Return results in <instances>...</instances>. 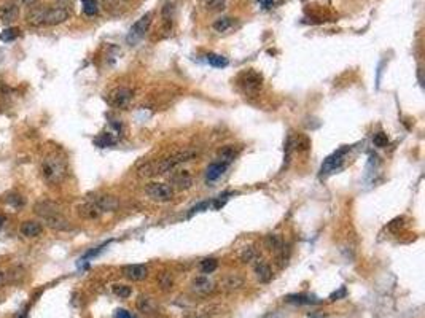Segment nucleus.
Returning <instances> with one entry per match:
<instances>
[{
    "mask_svg": "<svg viewBox=\"0 0 425 318\" xmlns=\"http://www.w3.org/2000/svg\"><path fill=\"white\" fill-rule=\"evenodd\" d=\"M169 182H170V186L177 188V190H180V191H186L193 186V177L188 170L174 169L170 172Z\"/></svg>",
    "mask_w": 425,
    "mask_h": 318,
    "instance_id": "obj_7",
    "label": "nucleus"
},
{
    "mask_svg": "<svg viewBox=\"0 0 425 318\" xmlns=\"http://www.w3.org/2000/svg\"><path fill=\"white\" fill-rule=\"evenodd\" d=\"M199 318H201V317H199Z\"/></svg>",
    "mask_w": 425,
    "mask_h": 318,
    "instance_id": "obj_46",
    "label": "nucleus"
},
{
    "mask_svg": "<svg viewBox=\"0 0 425 318\" xmlns=\"http://www.w3.org/2000/svg\"><path fill=\"white\" fill-rule=\"evenodd\" d=\"M132 100V91L128 88H116L108 94V104L116 108H126Z\"/></svg>",
    "mask_w": 425,
    "mask_h": 318,
    "instance_id": "obj_8",
    "label": "nucleus"
},
{
    "mask_svg": "<svg viewBox=\"0 0 425 318\" xmlns=\"http://www.w3.org/2000/svg\"><path fill=\"white\" fill-rule=\"evenodd\" d=\"M287 303L300 304V306H309V304H318L320 301L312 298V296H308V295H292V296L287 298Z\"/></svg>",
    "mask_w": 425,
    "mask_h": 318,
    "instance_id": "obj_21",
    "label": "nucleus"
},
{
    "mask_svg": "<svg viewBox=\"0 0 425 318\" xmlns=\"http://www.w3.org/2000/svg\"><path fill=\"white\" fill-rule=\"evenodd\" d=\"M346 295H348V291H346V288L342 287L340 291H336V293H333L332 296H330V299H332V301H336V299H340V298H344Z\"/></svg>",
    "mask_w": 425,
    "mask_h": 318,
    "instance_id": "obj_39",
    "label": "nucleus"
},
{
    "mask_svg": "<svg viewBox=\"0 0 425 318\" xmlns=\"http://www.w3.org/2000/svg\"><path fill=\"white\" fill-rule=\"evenodd\" d=\"M228 196H230V194L226 193V194H223V196H218V197H216V199L214 201V207H215V209H220V207H223V205H224V202L228 201Z\"/></svg>",
    "mask_w": 425,
    "mask_h": 318,
    "instance_id": "obj_37",
    "label": "nucleus"
},
{
    "mask_svg": "<svg viewBox=\"0 0 425 318\" xmlns=\"http://www.w3.org/2000/svg\"><path fill=\"white\" fill-rule=\"evenodd\" d=\"M20 231H21V234L26 236V237H37V236L42 234L43 226L38 221H24Z\"/></svg>",
    "mask_w": 425,
    "mask_h": 318,
    "instance_id": "obj_17",
    "label": "nucleus"
},
{
    "mask_svg": "<svg viewBox=\"0 0 425 318\" xmlns=\"http://www.w3.org/2000/svg\"><path fill=\"white\" fill-rule=\"evenodd\" d=\"M194 156H198L196 150H182L172 156H168L161 161H153V162H146L145 166L138 167V175L140 177H154V175H162L166 172H172L174 169H177L180 164L184 162L192 161Z\"/></svg>",
    "mask_w": 425,
    "mask_h": 318,
    "instance_id": "obj_1",
    "label": "nucleus"
},
{
    "mask_svg": "<svg viewBox=\"0 0 425 318\" xmlns=\"http://www.w3.org/2000/svg\"><path fill=\"white\" fill-rule=\"evenodd\" d=\"M260 2V5H262L264 10H268V8H271L272 6V3H274V0H258Z\"/></svg>",
    "mask_w": 425,
    "mask_h": 318,
    "instance_id": "obj_40",
    "label": "nucleus"
},
{
    "mask_svg": "<svg viewBox=\"0 0 425 318\" xmlns=\"http://www.w3.org/2000/svg\"><path fill=\"white\" fill-rule=\"evenodd\" d=\"M20 318H28V315H26V314H22V315H21Z\"/></svg>",
    "mask_w": 425,
    "mask_h": 318,
    "instance_id": "obj_45",
    "label": "nucleus"
},
{
    "mask_svg": "<svg viewBox=\"0 0 425 318\" xmlns=\"http://www.w3.org/2000/svg\"><path fill=\"white\" fill-rule=\"evenodd\" d=\"M5 282H6L5 274H4V272H0V287H4V285H5Z\"/></svg>",
    "mask_w": 425,
    "mask_h": 318,
    "instance_id": "obj_41",
    "label": "nucleus"
},
{
    "mask_svg": "<svg viewBox=\"0 0 425 318\" xmlns=\"http://www.w3.org/2000/svg\"><path fill=\"white\" fill-rule=\"evenodd\" d=\"M21 2L24 3V5H34L37 2V0H21Z\"/></svg>",
    "mask_w": 425,
    "mask_h": 318,
    "instance_id": "obj_42",
    "label": "nucleus"
},
{
    "mask_svg": "<svg viewBox=\"0 0 425 318\" xmlns=\"http://www.w3.org/2000/svg\"><path fill=\"white\" fill-rule=\"evenodd\" d=\"M210 207V202H201V204H198V205H194V207L190 210V213H188V217H193L194 213H199V212H204L206 209H209Z\"/></svg>",
    "mask_w": 425,
    "mask_h": 318,
    "instance_id": "obj_34",
    "label": "nucleus"
},
{
    "mask_svg": "<svg viewBox=\"0 0 425 318\" xmlns=\"http://www.w3.org/2000/svg\"><path fill=\"white\" fill-rule=\"evenodd\" d=\"M231 24H232L231 18H226V16H224V18H220L214 22V29L216 32H226L231 27Z\"/></svg>",
    "mask_w": 425,
    "mask_h": 318,
    "instance_id": "obj_27",
    "label": "nucleus"
},
{
    "mask_svg": "<svg viewBox=\"0 0 425 318\" xmlns=\"http://www.w3.org/2000/svg\"><path fill=\"white\" fill-rule=\"evenodd\" d=\"M78 215L84 220H98L102 215V212L98 205L91 201V202H86L83 205H78Z\"/></svg>",
    "mask_w": 425,
    "mask_h": 318,
    "instance_id": "obj_15",
    "label": "nucleus"
},
{
    "mask_svg": "<svg viewBox=\"0 0 425 318\" xmlns=\"http://www.w3.org/2000/svg\"><path fill=\"white\" fill-rule=\"evenodd\" d=\"M216 268H218V261L215 260V258H207V260H204L201 263V272L202 274H212L216 271Z\"/></svg>",
    "mask_w": 425,
    "mask_h": 318,
    "instance_id": "obj_25",
    "label": "nucleus"
},
{
    "mask_svg": "<svg viewBox=\"0 0 425 318\" xmlns=\"http://www.w3.org/2000/svg\"><path fill=\"white\" fill-rule=\"evenodd\" d=\"M104 3L110 8H121L128 3V0H104Z\"/></svg>",
    "mask_w": 425,
    "mask_h": 318,
    "instance_id": "obj_36",
    "label": "nucleus"
},
{
    "mask_svg": "<svg viewBox=\"0 0 425 318\" xmlns=\"http://www.w3.org/2000/svg\"><path fill=\"white\" fill-rule=\"evenodd\" d=\"M418 75H419V81H420V84L424 86V78H422V68H419V70H418Z\"/></svg>",
    "mask_w": 425,
    "mask_h": 318,
    "instance_id": "obj_43",
    "label": "nucleus"
},
{
    "mask_svg": "<svg viewBox=\"0 0 425 318\" xmlns=\"http://www.w3.org/2000/svg\"><path fill=\"white\" fill-rule=\"evenodd\" d=\"M83 2V11L86 16H94L99 11V5L96 0H82Z\"/></svg>",
    "mask_w": 425,
    "mask_h": 318,
    "instance_id": "obj_26",
    "label": "nucleus"
},
{
    "mask_svg": "<svg viewBox=\"0 0 425 318\" xmlns=\"http://www.w3.org/2000/svg\"><path fill=\"white\" fill-rule=\"evenodd\" d=\"M94 143H96L98 147H100V148H106V147H110V145H114L115 139L110 134H102V135L98 137L96 140H94Z\"/></svg>",
    "mask_w": 425,
    "mask_h": 318,
    "instance_id": "obj_29",
    "label": "nucleus"
},
{
    "mask_svg": "<svg viewBox=\"0 0 425 318\" xmlns=\"http://www.w3.org/2000/svg\"><path fill=\"white\" fill-rule=\"evenodd\" d=\"M207 62H209L215 68H223V67L228 65V59L224 56H222V54L209 53V54H207Z\"/></svg>",
    "mask_w": 425,
    "mask_h": 318,
    "instance_id": "obj_23",
    "label": "nucleus"
},
{
    "mask_svg": "<svg viewBox=\"0 0 425 318\" xmlns=\"http://www.w3.org/2000/svg\"><path fill=\"white\" fill-rule=\"evenodd\" d=\"M42 174L48 183H60L67 175V162L58 153H51L42 161Z\"/></svg>",
    "mask_w": 425,
    "mask_h": 318,
    "instance_id": "obj_3",
    "label": "nucleus"
},
{
    "mask_svg": "<svg viewBox=\"0 0 425 318\" xmlns=\"http://www.w3.org/2000/svg\"><path fill=\"white\" fill-rule=\"evenodd\" d=\"M20 16V8L14 3H6L4 6H0V21L4 24H12L18 19Z\"/></svg>",
    "mask_w": 425,
    "mask_h": 318,
    "instance_id": "obj_14",
    "label": "nucleus"
},
{
    "mask_svg": "<svg viewBox=\"0 0 425 318\" xmlns=\"http://www.w3.org/2000/svg\"><path fill=\"white\" fill-rule=\"evenodd\" d=\"M4 223H5V217H4V215H0V229L4 228Z\"/></svg>",
    "mask_w": 425,
    "mask_h": 318,
    "instance_id": "obj_44",
    "label": "nucleus"
},
{
    "mask_svg": "<svg viewBox=\"0 0 425 318\" xmlns=\"http://www.w3.org/2000/svg\"><path fill=\"white\" fill-rule=\"evenodd\" d=\"M255 274H256V279L262 283H268L272 279V271L270 268V264H266L264 261H256Z\"/></svg>",
    "mask_w": 425,
    "mask_h": 318,
    "instance_id": "obj_18",
    "label": "nucleus"
},
{
    "mask_svg": "<svg viewBox=\"0 0 425 318\" xmlns=\"http://www.w3.org/2000/svg\"><path fill=\"white\" fill-rule=\"evenodd\" d=\"M145 193L152 201L164 204V202L172 201V197H174V188L166 183L154 182V183H148L145 186Z\"/></svg>",
    "mask_w": 425,
    "mask_h": 318,
    "instance_id": "obj_4",
    "label": "nucleus"
},
{
    "mask_svg": "<svg viewBox=\"0 0 425 318\" xmlns=\"http://www.w3.org/2000/svg\"><path fill=\"white\" fill-rule=\"evenodd\" d=\"M92 202L98 205V207L100 209V212H114L118 209V199L114 196H108V194H104V196H98L96 199H92Z\"/></svg>",
    "mask_w": 425,
    "mask_h": 318,
    "instance_id": "obj_12",
    "label": "nucleus"
},
{
    "mask_svg": "<svg viewBox=\"0 0 425 318\" xmlns=\"http://www.w3.org/2000/svg\"><path fill=\"white\" fill-rule=\"evenodd\" d=\"M255 250L254 248H244V252L240 253V261L242 263H250L255 260Z\"/></svg>",
    "mask_w": 425,
    "mask_h": 318,
    "instance_id": "obj_33",
    "label": "nucleus"
},
{
    "mask_svg": "<svg viewBox=\"0 0 425 318\" xmlns=\"http://www.w3.org/2000/svg\"><path fill=\"white\" fill-rule=\"evenodd\" d=\"M150 24H152V13H146V14L142 16L140 19H137L132 24V27L129 29L128 35H126V41L129 43V45H136V43H138L145 37V33L148 32Z\"/></svg>",
    "mask_w": 425,
    "mask_h": 318,
    "instance_id": "obj_5",
    "label": "nucleus"
},
{
    "mask_svg": "<svg viewBox=\"0 0 425 318\" xmlns=\"http://www.w3.org/2000/svg\"><path fill=\"white\" fill-rule=\"evenodd\" d=\"M112 290H114L115 296H118L121 299L129 298V296H131V293H132L131 287H128V285H114V288H112Z\"/></svg>",
    "mask_w": 425,
    "mask_h": 318,
    "instance_id": "obj_28",
    "label": "nucleus"
},
{
    "mask_svg": "<svg viewBox=\"0 0 425 318\" xmlns=\"http://www.w3.org/2000/svg\"><path fill=\"white\" fill-rule=\"evenodd\" d=\"M45 11H46V8H43V6L32 8V10L28 13V22L32 24V25H43V21H45Z\"/></svg>",
    "mask_w": 425,
    "mask_h": 318,
    "instance_id": "obj_19",
    "label": "nucleus"
},
{
    "mask_svg": "<svg viewBox=\"0 0 425 318\" xmlns=\"http://www.w3.org/2000/svg\"><path fill=\"white\" fill-rule=\"evenodd\" d=\"M115 318H136L131 312L124 311V309H116L115 311Z\"/></svg>",
    "mask_w": 425,
    "mask_h": 318,
    "instance_id": "obj_38",
    "label": "nucleus"
},
{
    "mask_svg": "<svg viewBox=\"0 0 425 318\" xmlns=\"http://www.w3.org/2000/svg\"><path fill=\"white\" fill-rule=\"evenodd\" d=\"M242 283H244V280H242L240 277L238 276H231L226 279V282H224V287H226L228 290H238L242 287Z\"/></svg>",
    "mask_w": 425,
    "mask_h": 318,
    "instance_id": "obj_32",
    "label": "nucleus"
},
{
    "mask_svg": "<svg viewBox=\"0 0 425 318\" xmlns=\"http://www.w3.org/2000/svg\"><path fill=\"white\" fill-rule=\"evenodd\" d=\"M238 156V151L234 147H231V145H226V147H223L220 151H218V161L223 162V164H231V162L236 159Z\"/></svg>",
    "mask_w": 425,
    "mask_h": 318,
    "instance_id": "obj_20",
    "label": "nucleus"
},
{
    "mask_svg": "<svg viewBox=\"0 0 425 318\" xmlns=\"http://www.w3.org/2000/svg\"><path fill=\"white\" fill-rule=\"evenodd\" d=\"M242 89H244L247 94H256L260 89H262V84H263V78L262 75L254 72V70H248L244 75L240 76L239 80Z\"/></svg>",
    "mask_w": 425,
    "mask_h": 318,
    "instance_id": "obj_6",
    "label": "nucleus"
},
{
    "mask_svg": "<svg viewBox=\"0 0 425 318\" xmlns=\"http://www.w3.org/2000/svg\"><path fill=\"white\" fill-rule=\"evenodd\" d=\"M348 151H349V148H341V150H338L336 153H333L332 156H328L325 159V162L322 164V169H320L322 175L332 174V172H334L336 169H340L341 164L344 162V156H346V153H348Z\"/></svg>",
    "mask_w": 425,
    "mask_h": 318,
    "instance_id": "obj_9",
    "label": "nucleus"
},
{
    "mask_svg": "<svg viewBox=\"0 0 425 318\" xmlns=\"http://www.w3.org/2000/svg\"><path fill=\"white\" fill-rule=\"evenodd\" d=\"M160 283L164 290H169L172 287V277L169 276V274H162V276L160 277Z\"/></svg>",
    "mask_w": 425,
    "mask_h": 318,
    "instance_id": "obj_35",
    "label": "nucleus"
},
{
    "mask_svg": "<svg viewBox=\"0 0 425 318\" xmlns=\"http://www.w3.org/2000/svg\"><path fill=\"white\" fill-rule=\"evenodd\" d=\"M137 309L144 314H152L154 311V303L148 296H140L137 301Z\"/></svg>",
    "mask_w": 425,
    "mask_h": 318,
    "instance_id": "obj_22",
    "label": "nucleus"
},
{
    "mask_svg": "<svg viewBox=\"0 0 425 318\" xmlns=\"http://www.w3.org/2000/svg\"><path fill=\"white\" fill-rule=\"evenodd\" d=\"M36 213L38 217H42V220L46 223V225L51 229H56V231H68L70 229V223L66 217H62L58 209V205L53 202H38L36 204L34 207Z\"/></svg>",
    "mask_w": 425,
    "mask_h": 318,
    "instance_id": "obj_2",
    "label": "nucleus"
},
{
    "mask_svg": "<svg viewBox=\"0 0 425 318\" xmlns=\"http://www.w3.org/2000/svg\"><path fill=\"white\" fill-rule=\"evenodd\" d=\"M226 169H228V164H223V162H220V161L212 162V164L206 170V182L207 183L216 182V180H218L224 172H226Z\"/></svg>",
    "mask_w": 425,
    "mask_h": 318,
    "instance_id": "obj_13",
    "label": "nucleus"
},
{
    "mask_svg": "<svg viewBox=\"0 0 425 318\" xmlns=\"http://www.w3.org/2000/svg\"><path fill=\"white\" fill-rule=\"evenodd\" d=\"M224 2H226V0H201V3L210 11L222 10V8L224 6Z\"/></svg>",
    "mask_w": 425,
    "mask_h": 318,
    "instance_id": "obj_30",
    "label": "nucleus"
},
{
    "mask_svg": "<svg viewBox=\"0 0 425 318\" xmlns=\"http://www.w3.org/2000/svg\"><path fill=\"white\" fill-rule=\"evenodd\" d=\"M123 276L132 282H142L148 276V269L144 264H129L123 268Z\"/></svg>",
    "mask_w": 425,
    "mask_h": 318,
    "instance_id": "obj_11",
    "label": "nucleus"
},
{
    "mask_svg": "<svg viewBox=\"0 0 425 318\" xmlns=\"http://www.w3.org/2000/svg\"><path fill=\"white\" fill-rule=\"evenodd\" d=\"M68 13L66 8L62 6H56V8H46L45 11V21H43V25H58L60 22H64L68 19Z\"/></svg>",
    "mask_w": 425,
    "mask_h": 318,
    "instance_id": "obj_10",
    "label": "nucleus"
},
{
    "mask_svg": "<svg viewBox=\"0 0 425 318\" xmlns=\"http://www.w3.org/2000/svg\"><path fill=\"white\" fill-rule=\"evenodd\" d=\"M372 143H374L378 148H386L388 145V137L384 132H378L372 137Z\"/></svg>",
    "mask_w": 425,
    "mask_h": 318,
    "instance_id": "obj_31",
    "label": "nucleus"
},
{
    "mask_svg": "<svg viewBox=\"0 0 425 318\" xmlns=\"http://www.w3.org/2000/svg\"><path fill=\"white\" fill-rule=\"evenodd\" d=\"M20 33H21V30L18 27H6L5 30L0 32V40L5 41V43L13 41V40H16L20 37Z\"/></svg>",
    "mask_w": 425,
    "mask_h": 318,
    "instance_id": "obj_24",
    "label": "nucleus"
},
{
    "mask_svg": "<svg viewBox=\"0 0 425 318\" xmlns=\"http://www.w3.org/2000/svg\"><path fill=\"white\" fill-rule=\"evenodd\" d=\"M192 288L194 293L198 295H209L210 291L214 290V283L212 280H209L207 277H196L192 282Z\"/></svg>",
    "mask_w": 425,
    "mask_h": 318,
    "instance_id": "obj_16",
    "label": "nucleus"
}]
</instances>
